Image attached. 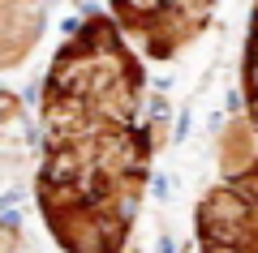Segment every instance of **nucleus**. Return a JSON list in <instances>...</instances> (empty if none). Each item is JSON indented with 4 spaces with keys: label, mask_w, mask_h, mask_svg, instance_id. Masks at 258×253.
<instances>
[{
    "label": "nucleus",
    "mask_w": 258,
    "mask_h": 253,
    "mask_svg": "<svg viewBox=\"0 0 258 253\" xmlns=\"http://www.w3.org/2000/svg\"><path fill=\"white\" fill-rule=\"evenodd\" d=\"M142 60L112 13L69 30L43 81L35 198L64 253H120L151 167Z\"/></svg>",
    "instance_id": "1"
},
{
    "label": "nucleus",
    "mask_w": 258,
    "mask_h": 253,
    "mask_svg": "<svg viewBox=\"0 0 258 253\" xmlns=\"http://www.w3.org/2000/svg\"><path fill=\"white\" fill-rule=\"evenodd\" d=\"M108 5L125 39L151 60L185 52L215 13V0H108Z\"/></svg>",
    "instance_id": "2"
},
{
    "label": "nucleus",
    "mask_w": 258,
    "mask_h": 253,
    "mask_svg": "<svg viewBox=\"0 0 258 253\" xmlns=\"http://www.w3.org/2000/svg\"><path fill=\"white\" fill-rule=\"evenodd\" d=\"M203 253H258V198L224 181L198 206Z\"/></svg>",
    "instance_id": "3"
},
{
    "label": "nucleus",
    "mask_w": 258,
    "mask_h": 253,
    "mask_svg": "<svg viewBox=\"0 0 258 253\" xmlns=\"http://www.w3.org/2000/svg\"><path fill=\"white\" fill-rule=\"evenodd\" d=\"M241 91H245V129H249V150H245V159H224V181L258 198V5H254V13H249L245 60H241Z\"/></svg>",
    "instance_id": "4"
},
{
    "label": "nucleus",
    "mask_w": 258,
    "mask_h": 253,
    "mask_svg": "<svg viewBox=\"0 0 258 253\" xmlns=\"http://www.w3.org/2000/svg\"><path fill=\"white\" fill-rule=\"evenodd\" d=\"M47 22L43 0H0V69L22 64Z\"/></svg>",
    "instance_id": "5"
}]
</instances>
